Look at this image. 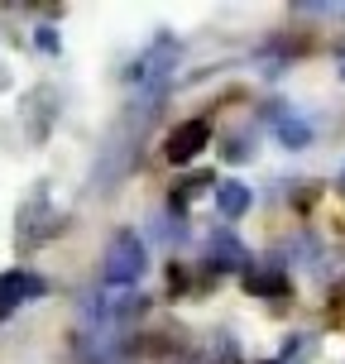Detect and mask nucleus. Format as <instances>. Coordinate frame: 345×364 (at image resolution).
<instances>
[{"label": "nucleus", "mask_w": 345, "mask_h": 364, "mask_svg": "<svg viewBox=\"0 0 345 364\" xmlns=\"http://www.w3.org/2000/svg\"><path fill=\"white\" fill-rule=\"evenodd\" d=\"M173 68H178V38L159 34L154 43H149V53L134 63V82H139V87H164Z\"/></svg>", "instance_id": "2"}, {"label": "nucleus", "mask_w": 345, "mask_h": 364, "mask_svg": "<svg viewBox=\"0 0 345 364\" xmlns=\"http://www.w3.org/2000/svg\"><path fill=\"white\" fill-rule=\"evenodd\" d=\"M38 48H43V53H58V38H53V29H38Z\"/></svg>", "instance_id": "9"}, {"label": "nucleus", "mask_w": 345, "mask_h": 364, "mask_svg": "<svg viewBox=\"0 0 345 364\" xmlns=\"http://www.w3.org/2000/svg\"><path fill=\"white\" fill-rule=\"evenodd\" d=\"M43 292H48V283H43L34 269H10V273H0V316H5V311H15L19 302H34V297H43Z\"/></svg>", "instance_id": "3"}, {"label": "nucleus", "mask_w": 345, "mask_h": 364, "mask_svg": "<svg viewBox=\"0 0 345 364\" xmlns=\"http://www.w3.org/2000/svg\"><path fill=\"white\" fill-rule=\"evenodd\" d=\"M245 288L255 292V297H283V292H288V278H283V273L278 269H250L245 273Z\"/></svg>", "instance_id": "7"}, {"label": "nucleus", "mask_w": 345, "mask_h": 364, "mask_svg": "<svg viewBox=\"0 0 345 364\" xmlns=\"http://www.w3.org/2000/svg\"><path fill=\"white\" fill-rule=\"evenodd\" d=\"M144 269H149V250L139 240V230H120L110 240L106 259H101V283L106 288H134L144 278Z\"/></svg>", "instance_id": "1"}, {"label": "nucleus", "mask_w": 345, "mask_h": 364, "mask_svg": "<svg viewBox=\"0 0 345 364\" xmlns=\"http://www.w3.org/2000/svg\"><path fill=\"white\" fill-rule=\"evenodd\" d=\"M269 364H273V360H269Z\"/></svg>", "instance_id": "11"}, {"label": "nucleus", "mask_w": 345, "mask_h": 364, "mask_svg": "<svg viewBox=\"0 0 345 364\" xmlns=\"http://www.w3.org/2000/svg\"><path fill=\"white\" fill-rule=\"evenodd\" d=\"M278 139H283L288 149H302V144H307V125L292 120V115H283V120H278Z\"/></svg>", "instance_id": "8"}, {"label": "nucleus", "mask_w": 345, "mask_h": 364, "mask_svg": "<svg viewBox=\"0 0 345 364\" xmlns=\"http://www.w3.org/2000/svg\"><path fill=\"white\" fill-rule=\"evenodd\" d=\"M245 264H250V255H245V245H235V240L225 235V230H221V235H211V269H245ZM250 273V269H245Z\"/></svg>", "instance_id": "6"}, {"label": "nucleus", "mask_w": 345, "mask_h": 364, "mask_svg": "<svg viewBox=\"0 0 345 364\" xmlns=\"http://www.w3.org/2000/svg\"><path fill=\"white\" fill-rule=\"evenodd\" d=\"M225 159H230V164H240V159H250V149H245V144H240V139H235V144L225 149Z\"/></svg>", "instance_id": "10"}, {"label": "nucleus", "mask_w": 345, "mask_h": 364, "mask_svg": "<svg viewBox=\"0 0 345 364\" xmlns=\"http://www.w3.org/2000/svg\"><path fill=\"white\" fill-rule=\"evenodd\" d=\"M206 139H211V125H206V120H182V125L168 134V144H164L168 164H192L201 149H206Z\"/></svg>", "instance_id": "4"}, {"label": "nucleus", "mask_w": 345, "mask_h": 364, "mask_svg": "<svg viewBox=\"0 0 345 364\" xmlns=\"http://www.w3.org/2000/svg\"><path fill=\"white\" fill-rule=\"evenodd\" d=\"M250 206H255V192H250L245 182H235V178L216 182V211H221L225 220H240Z\"/></svg>", "instance_id": "5"}]
</instances>
